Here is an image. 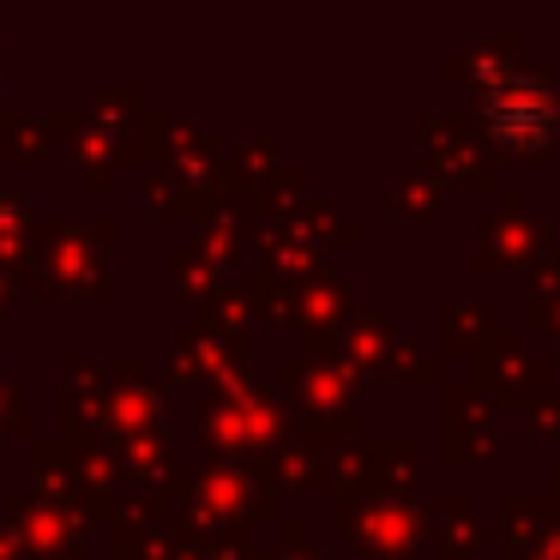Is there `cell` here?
I'll list each match as a JSON object with an SVG mask.
<instances>
[{
    "label": "cell",
    "instance_id": "cell-1",
    "mask_svg": "<svg viewBox=\"0 0 560 560\" xmlns=\"http://www.w3.org/2000/svg\"><path fill=\"white\" fill-rule=\"evenodd\" d=\"M488 121H494L500 139L530 145V139H542L548 127H555V97H548L542 85H530L524 73L488 67Z\"/></svg>",
    "mask_w": 560,
    "mask_h": 560
}]
</instances>
